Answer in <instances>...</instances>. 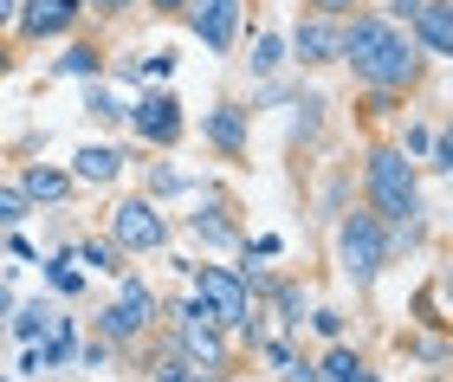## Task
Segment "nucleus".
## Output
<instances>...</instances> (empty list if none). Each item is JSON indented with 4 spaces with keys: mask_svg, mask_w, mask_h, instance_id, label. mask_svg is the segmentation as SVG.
I'll list each match as a JSON object with an SVG mask.
<instances>
[{
    "mask_svg": "<svg viewBox=\"0 0 453 382\" xmlns=\"http://www.w3.org/2000/svg\"><path fill=\"white\" fill-rule=\"evenodd\" d=\"M279 58H285V39H279V33H265L259 46H253V72H273Z\"/></svg>",
    "mask_w": 453,
    "mask_h": 382,
    "instance_id": "nucleus-25",
    "label": "nucleus"
},
{
    "mask_svg": "<svg viewBox=\"0 0 453 382\" xmlns=\"http://www.w3.org/2000/svg\"><path fill=\"white\" fill-rule=\"evenodd\" d=\"M58 72H65V78H97L104 58H97V46H72L65 58H58Z\"/></svg>",
    "mask_w": 453,
    "mask_h": 382,
    "instance_id": "nucleus-18",
    "label": "nucleus"
},
{
    "mask_svg": "<svg viewBox=\"0 0 453 382\" xmlns=\"http://www.w3.org/2000/svg\"><path fill=\"white\" fill-rule=\"evenodd\" d=\"M117 169H123V156L111 143H85L72 163V182H117Z\"/></svg>",
    "mask_w": 453,
    "mask_h": 382,
    "instance_id": "nucleus-13",
    "label": "nucleus"
},
{
    "mask_svg": "<svg viewBox=\"0 0 453 382\" xmlns=\"http://www.w3.org/2000/svg\"><path fill=\"white\" fill-rule=\"evenodd\" d=\"M415 356H421V363H434V370H441V363H447V344H441V337H427V344H415Z\"/></svg>",
    "mask_w": 453,
    "mask_h": 382,
    "instance_id": "nucleus-29",
    "label": "nucleus"
},
{
    "mask_svg": "<svg viewBox=\"0 0 453 382\" xmlns=\"http://www.w3.org/2000/svg\"><path fill=\"white\" fill-rule=\"evenodd\" d=\"M91 7H97V13H123L130 0H91Z\"/></svg>",
    "mask_w": 453,
    "mask_h": 382,
    "instance_id": "nucleus-34",
    "label": "nucleus"
},
{
    "mask_svg": "<svg viewBox=\"0 0 453 382\" xmlns=\"http://www.w3.org/2000/svg\"><path fill=\"white\" fill-rule=\"evenodd\" d=\"M0 72H7V46H0Z\"/></svg>",
    "mask_w": 453,
    "mask_h": 382,
    "instance_id": "nucleus-38",
    "label": "nucleus"
},
{
    "mask_svg": "<svg viewBox=\"0 0 453 382\" xmlns=\"http://www.w3.org/2000/svg\"><path fill=\"white\" fill-rule=\"evenodd\" d=\"M7 311H13V298H7V286H0V325H7Z\"/></svg>",
    "mask_w": 453,
    "mask_h": 382,
    "instance_id": "nucleus-35",
    "label": "nucleus"
},
{
    "mask_svg": "<svg viewBox=\"0 0 453 382\" xmlns=\"http://www.w3.org/2000/svg\"><path fill=\"white\" fill-rule=\"evenodd\" d=\"M311 325H318L324 337H343V317H337V311H311Z\"/></svg>",
    "mask_w": 453,
    "mask_h": 382,
    "instance_id": "nucleus-30",
    "label": "nucleus"
},
{
    "mask_svg": "<svg viewBox=\"0 0 453 382\" xmlns=\"http://www.w3.org/2000/svg\"><path fill=\"white\" fill-rule=\"evenodd\" d=\"M65 356H72V325H52V344H46V350H33V363H39V370H52V363H65Z\"/></svg>",
    "mask_w": 453,
    "mask_h": 382,
    "instance_id": "nucleus-20",
    "label": "nucleus"
},
{
    "mask_svg": "<svg viewBox=\"0 0 453 382\" xmlns=\"http://www.w3.org/2000/svg\"><path fill=\"white\" fill-rule=\"evenodd\" d=\"M13 13H19V0H0V27H13Z\"/></svg>",
    "mask_w": 453,
    "mask_h": 382,
    "instance_id": "nucleus-33",
    "label": "nucleus"
},
{
    "mask_svg": "<svg viewBox=\"0 0 453 382\" xmlns=\"http://www.w3.org/2000/svg\"><path fill=\"white\" fill-rule=\"evenodd\" d=\"M427 143H434V130H427V124H408V136H402V156L415 163V156H421Z\"/></svg>",
    "mask_w": 453,
    "mask_h": 382,
    "instance_id": "nucleus-27",
    "label": "nucleus"
},
{
    "mask_svg": "<svg viewBox=\"0 0 453 382\" xmlns=\"http://www.w3.org/2000/svg\"><path fill=\"white\" fill-rule=\"evenodd\" d=\"M318 382H376V370H369V363H363V356L349 350V344H337V350L318 363Z\"/></svg>",
    "mask_w": 453,
    "mask_h": 382,
    "instance_id": "nucleus-14",
    "label": "nucleus"
},
{
    "mask_svg": "<svg viewBox=\"0 0 453 382\" xmlns=\"http://www.w3.org/2000/svg\"><path fill=\"white\" fill-rule=\"evenodd\" d=\"M19 220H27V195L0 182V227H19Z\"/></svg>",
    "mask_w": 453,
    "mask_h": 382,
    "instance_id": "nucleus-24",
    "label": "nucleus"
},
{
    "mask_svg": "<svg viewBox=\"0 0 453 382\" xmlns=\"http://www.w3.org/2000/svg\"><path fill=\"white\" fill-rule=\"evenodd\" d=\"M408 27H415V39H421L434 58L453 52V13H447V0H421V13L408 19Z\"/></svg>",
    "mask_w": 453,
    "mask_h": 382,
    "instance_id": "nucleus-11",
    "label": "nucleus"
},
{
    "mask_svg": "<svg viewBox=\"0 0 453 382\" xmlns=\"http://www.w3.org/2000/svg\"><path fill=\"white\" fill-rule=\"evenodd\" d=\"M188 227H195V240H208V247H234V220L220 214V201H208V214H188Z\"/></svg>",
    "mask_w": 453,
    "mask_h": 382,
    "instance_id": "nucleus-17",
    "label": "nucleus"
},
{
    "mask_svg": "<svg viewBox=\"0 0 453 382\" xmlns=\"http://www.w3.org/2000/svg\"><path fill=\"white\" fill-rule=\"evenodd\" d=\"M150 317H156V292H150V279H123L117 298L104 311H97V331H104V344H130V337L150 331Z\"/></svg>",
    "mask_w": 453,
    "mask_h": 382,
    "instance_id": "nucleus-5",
    "label": "nucleus"
},
{
    "mask_svg": "<svg viewBox=\"0 0 453 382\" xmlns=\"http://www.w3.org/2000/svg\"><path fill=\"white\" fill-rule=\"evenodd\" d=\"M427 169H453V143H447V136H434V143H427Z\"/></svg>",
    "mask_w": 453,
    "mask_h": 382,
    "instance_id": "nucleus-28",
    "label": "nucleus"
},
{
    "mask_svg": "<svg viewBox=\"0 0 453 382\" xmlns=\"http://www.w3.org/2000/svg\"><path fill=\"white\" fill-rule=\"evenodd\" d=\"M188 27L201 33L208 52H226L240 33V0H188Z\"/></svg>",
    "mask_w": 453,
    "mask_h": 382,
    "instance_id": "nucleus-8",
    "label": "nucleus"
},
{
    "mask_svg": "<svg viewBox=\"0 0 453 382\" xmlns=\"http://www.w3.org/2000/svg\"><path fill=\"white\" fill-rule=\"evenodd\" d=\"M46 279H52V286L65 292V298H72V292H85V279H78V266H72V253H58V259H46Z\"/></svg>",
    "mask_w": 453,
    "mask_h": 382,
    "instance_id": "nucleus-19",
    "label": "nucleus"
},
{
    "mask_svg": "<svg viewBox=\"0 0 453 382\" xmlns=\"http://www.w3.org/2000/svg\"><path fill=\"white\" fill-rule=\"evenodd\" d=\"M52 325H58V317H52L46 305H27V311H19V325H13V331H19V337H27V344H33V337H46Z\"/></svg>",
    "mask_w": 453,
    "mask_h": 382,
    "instance_id": "nucleus-22",
    "label": "nucleus"
},
{
    "mask_svg": "<svg viewBox=\"0 0 453 382\" xmlns=\"http://www.w3.org/2000/svg\"><path fill=\"white\" fill-rule=\"evenodd\" d=\"M188 382H214V376H208V370H195V376H188Z\"/></svg>",
    "mask_w": 453,
    "mask_h": 382,
    "instance_id": "nucleus-37",
    "label": "nucleus"
},
{
    "mask_svg": "<svg viewBox=\"0 0 453 382\" xmlns=\"http://www.w3.org/2000/svg\"><path fill=\"white\" fill-rule=\"evenodd\" d=\"M311 7H318L324 19H337V13H349V7H357V0H311Z\"/></svg>",
    "mask_w": 453,
    "mask_h": 382,
    "instance_id": "nucleus-31",
    "label": "nucleus"
},
{
    "mask_svg": "<svg viewBox=\"0 0 453 382\" xmlns=\"http://www.w3.org/2000/svg\"><path fill=\"white\" fill-rule=\"evenodd\" d=\"M169 240V220L156 214V201H123L111 214V247L117 253H156Z\"/></svg>",
    "mask_w": 453,
    "mask_h": 382,
    "instance_id": "nucleus-7",
    "label": "nucleus"
},
{
    "mask_svg": "<svg viewBox=\"0 0 453 382\" xmlns=\"http://www.w3.org/2000/svg\"><path fill=\"white\" fill-rule=\"evenodd\" d=\"M72 259H85V266H97V272H123V266H117V247H111V240H85V247H78Z\"/></svg>",
    "mask_w": 453,
    "mask_h": 382,
    "instance_id": "nucleus-21",
    "label": "nucleus"
},
{
    "mask_svg": "<svg viewBox=\"0 0 453 382\" xmlns=\"http://www.w3.org/2000/svg\"><path fill=\"white\" fill-rule=\"evenodd\" d=\"M292 52H298V65H331V58H337V27H331V19L298 27L292 33Z\"/></svg>",
    "mask_w": 453,
    "mask_h": 382,
    "instance_id": "nucleus-12",
    "label": "nucleus"
},
{
    "mask_svg": "<svg viewBox=\"0 0 453 382\" xmlns=\"http://www.w3.org/2000/svg\"><path fill=\"white\" fill-rule=\"evenodd\" d=\"M175 350H181V356H188V363H195V370H220V363H226V344H220V325H214V317H208V311H201V305H195V298H188V305H181V311H175Z\"/></svg>",
    "mask_w": 453,
    "mask_h": 382,
    "instance_id": "nucleus-6",
    "label": "nucleus"
},
{
    "mask_svg": "<svg viewBox=\"0 0 453 382\" xmlns=\"http://www.w3.org/2000/svg\"><path fill=\"white\" fill-rule=\"evenodd\" d=\"M337 253H343V272L357 279V286H369V279L388 266V233H382V220H376V214H343Z\"/></svg>",
    "mask_w": 453,
    "mask_h": 382,
    "instance_id": "nucleus-4",
    "label": "nucleus"
},
{
    "mask_svg": "<svg viewBox=\"0 0 453 382\" xmlns=\"http://www.w3.org/2000/svg\"><path fill=\"white\" fill-rule=\"evenodd\" d=\"M273 305H279L285 325H304V292H298V286H279V292H273Z\"/></svg>",
    "mask_w": 453,
    "mask_h": 382,
    "instance_id": "nucleus-23",
    "label": "nucleus"
},
{
    "mask_svg": "<svg viewBox=\"0 0 453 382\" xmlns=\"http://www.w3.org/2000/svg\"><path fill=\"white\" fill-rule=\"evenodd\" d=\"M195 305L214 317L220 331H246L253 325V292L234 266H195Z\"/></svg>",
    "mask_w": 453,
    "mask_h": 382,
    "instance_id": "nucleus-3",
    "label": "nucleus"
},
{
    "mask_svg": "<svg viewBox=\"0 0 453 382\" xmlns=\"http://www.w3.org/2000/svg\"><path fill=\"white\" fill-rule=\"evenodd\" d=\"M19 195H27V201H65V195H72V175L39 163V169H27V175H19Z\"/></svg>",
    "mask_w": 453,
    "mask_h": 382,
    "instance_id": "nucleus-15",
    "label": "nucleus"
},
{
    "mask_svg": "<svg viewBox=\"0 0 453 382\" xmlns=\"http://www.w3.org/2000/svg\"><path fill=\"white\" fill-rule=\"evenodd\" d=\"M363 188H369V214H376L382 227H415V214H421V182H415V163H408L402 149H369Z\"/></svg>",
    "mask_w": 453,
    "mask_h": 382,
    "instance_id": "nucleus-2",
    "label": "nucleus"
},
{
    "mask_svg": "<svg viewBox=\"0 0 453 382\" xmlns=\"http://www.w3.org/2000/svg\"><path fill=\"white\" fill-rule=\"evenodd\" d=\"M13 19H19V33H27V39H52V33H65L78 19V0H27Z\"/></svg>",
    "mask_w": 453,
    "mask_h": 382,
    "instance_id": "nucleus-10",
    "label": "nucleus"
},
{
    "mask_svg": "<svg viewBox=\"0 0 453 382\" xmlns=\"http://www.w3.org/2000/svg\"><path fill=\"white\" fill-rule=\"evenodd\" d=\"M337 58H349L357 78H363V85H376V91H402V85H415V78H421L415 39H408L395 19H382V13H357V27L337 33Z\"/></svg>",
    "mask_w": 453,
    "mask_h": 382,
    "instance_id": "nucleus-1",
    "label": "nucleus"
},
{
    "mask_svg": "<svg viewBox=\"0 0 453 382\" xmlns=\"http://www.w3.org/2000/svg\"><path fill=\"white\" fill-rule=\"evenodd\" d=\"M150 7H156V13H175V7H181V0H150Z\"/></svg>",
    "mask_w": 453,
    "mask_h": 382,
    "instance_id": "nucleus-36",
    "label": "nucleus"
},
{
    "mask_svg": "<svg viewBox=\"0 0 453 382\" xmlns=\"http://www.w3.org/2000/svg\"><path fill=\"white\" fill-rule=\"evenodd\" d=\"M388 13H395V19H415V13H421V0H388Z\"/></svg>",
    "mask_w": 453,
    "mask_h": 382,
    "instance_id": "nucleus-32",
    "label": "nucleus"
},
{
    "mask_svg": "<svg viewBox=\"0 0 453 382\" xmlns=\"http://www.w3.org/2000/svg\"><path fill=\"white\" fill-rule=\"evenodd\" d=\"M208 136H214L226 156H240V149H246V117H240L234 104H220V111L208 117Z\"/></svg>",
    "mask_w": 453,
    "mask_h": 382,
    "instance_id": "nucleus-16",
    "label": "nucleus"
},
{
    "mask_svg": "<svg viewBox=\"0 0 453 382\" xmlns=\"http://www.w3.org/2000/svg\"><path fill=\"white\" fill-rule=\"evenodd\" d=\"M130 117H136V136H142V143H156V149H169L175 136H181V104H175L169 91H150Z\"/></svg>",
    "mask_w": 453,
    "mask_h": 382,
    "instance_id": "nucleus-9",
    "label": "nucleus"
},
{
    "mask_svg": "<svg viewBox=\"0 0 453 382\" xmlns=\"http://www.w3.org/2000/svg\"><path fill=\"white\" fill-rule=\"evenodd\" d=\"M85 111H91V117H104V124H111V117H123V111H117V97H111L104 85H91V91H85Z\"/></svg>",
    "mask_w": 453,
    "mask_h": 382,
    "instance_id": "nucleus-26",
    "label": "nucleus"
}]
</instances>
